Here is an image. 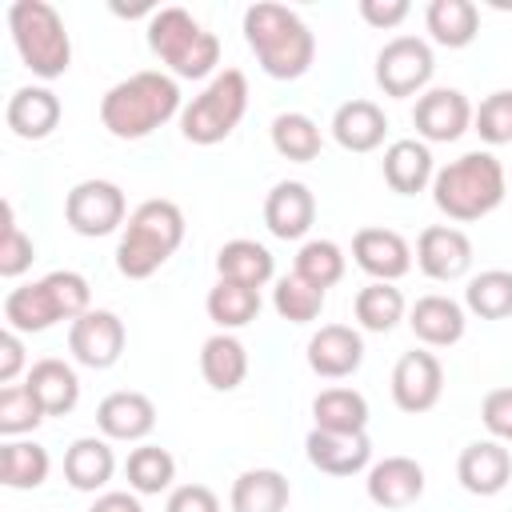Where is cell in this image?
<instances>
[{"label": "cell", "mask_w": 512, "mask_h": 512, "mask_svg": "<svg viewBox=\"0 0 512 512\" xmlns=\"http://www.w3.org/2000/svg\"><path fill=\"white\" fill-rule=\"evenodd\" d=\"M124 476H128V488L136 496H160L172 488L176 480V460L168 448L160 444H140L128 452V464H124Z\"/></svg>", "instance_id": "36"}, {"label": "cell", "mask_w": 512, "mask_h": 512, "mask_svg": "<svg viewBox=\"0 0 512 512\" xmlns=\"http://www.w3.org/2000/svg\"><path fill=\"white\" fill-rule=\"evenodd\" d=\"M8 32L24 60V68L40 80H56L72 68V40L60 12L48 0H12L8 4Z\"/></svg>", "instance_id": "6"}, {"label": "cell", "mask_w": 512, "mask_h": 512, "mask_svg": "<svg viewBox=\"0 0 512 512\" xmlns=\"http://www.w3.org/2000/svg\"><path fill=\"white\" fill-rule=\"evenodd\" d=\"M164 512H220V496L208 484H180L168 492Z\"/></svg>", "instance_id": "45"}, {"label": "cell", "mask_w": 512, "mask_h": 512, "mask_svg": "<svg viewBox=\"0 0 512 512\" xmlns=\"http://www.w3.org/2000/svg\"><path fill=\"white\" fill-rule=\"evenodd\" d=\"M92 308V288L80 272L56 268L32 284H20L4 296V320L12 332H48L60 320H80Z\"/></svg>", "instance_id": "4"}, {"label": "cell", "mask_w": 512, "mask_h": 512, "mask_svg": "<svg viewBox=\"0 0 512 512\" xmlns=\"http://www.w3.org/2000/svg\"><path fill=\"white\" fill-rule=\"evenodd\" d=\"M184 244V212L172 200H144L116 244V268L128 280H148Z\"/></svg>", "instance_id": "5"}, {"label": "cell", "mask_w": 512, "mask_h": 512, "mask_svg": "<svg viewBox=\"0 0 512 512\" xmlns=\"http://www.w3.org/2000/svg\"><path fill=\"white\" fill-rule=\"evenodd\" d=\"M20 368H24V340H20V332L4 328V336H0V384H12L20 376Z\"/></svg>", "instance_id": "47"}, {"label": "cell", "mask_w": 512, "mask_h": 512, "mask_svg": "<svg viewBox=\"0 0 512 512\" xmlns=\"http://www.w3.org/2000/svg\"><path fill=\"white\" fill-rule=\"evenodd\" d=\"M424 28L440 48H468L480 32V8L472 0H432L424 8Z\"/></svg>", "instance_id": "30"}, {"label": "cell", "mask_w": 512, "mask_h": 512, "mask_svg": "<svg viewBox=\"0 0 512 512\" xmlns=\"http://www.w3.org/2000/svg\"><path fill=\"white\" fill-rule=\"evenodd\" d=\"M0 216H4V224H0V276H4V280H16V276H24V272L32 268L36 244H32V236L16 224L12 200H4Z\"/></svg>", "instance_id": "42"}, {"label": "cell", "mask_w": 512, "mask_h": 512, "mask_svg": "<svg viewBox=\"0 0 512 512\" xmlns=\"http://www.w3.org/2000/svg\"><path fill=\"white\" fill-rule=\"evenodd\" d=\"M96 428L104 440H144L156 428V404L144 392L120 388L96 404Z\"/></svg>", "instance_id": "20"}, {"label": "cell", "mask_w": 512, "mask_h": 512, "mask_svg": "<svg viewBox=\"0 0 512 512\" xmlns=\"http://www.w3.org/2000/svg\"><path fill=\"white\" fill-rule=\"evenodd\" d=\"M312 428H324V432H364L368 424V400L356 392V388H324L316 392L312 400Z\"/></svg>", "instance_id": "34"}, {"label": "cell", "mask_w": 512, "mask_h": 512, "mask_svg": "<svg viewBox=\"0 0 512 512\" xmlns=\"http://www.w3.org/2000/svg\"><path fill=\"white\" fill-rule=\"evenodd\" d=\"M200 376H204L208 388H216V392L240 388L244 376H248V348H244L232 332L208 336L204 348H200Z\"/></svg>", "instance_id": "29"}, {"label": "cell", "mask_w": 512, "mask_h": 512, "mask_svg": "<svg viewBox=\"0 0 512 512\" xmlns=\"http://www.w3.org/2000/svg\"><path fill=\"white\" fill-rule=\"evenodd\" d=\"M384 132H388V116L372 100H344L332 112V140L344 152H376L384 144Z\"/></svg>", "instance_id": "24"}, {"label": "cell", "mask_w": 512, "mask_h": 512, "mask_svg": "<svg viewBox=\"0 0 512 512\" xmlns=\"http://www.w3.org/2000/svg\"><path fill=\"white\" fill-rule=\"evenodd\" d=\"M116 472V452L104 436H80L68 444L64 452V480L76 488V492H96L112 480Z\"/></svg>", "instance_id": "26"}, {"label": "cell", "mask_w": 512, "mask_h": 512, "mask_svg": "<svg viewBox=\"0 0 512 512\" xmlns=\"http://www.w3.org/2000/svg\"><path fill=\"white\" fill-rule=\"evenodd\" d=\"M128 200L112 180H80L64 196V220L76 236H108L124 224Z\"/></svg>", "instance_id": "10"}, {"label": "cell", "mask_w": 512, "mask_h": 512, "mask_svg": "<svg viewBox=\"0 0 512 512\" xmlns=\"http://www.w3.org/2000/svg\"><path fill=\"white\" fill-rule=\"evenodd\" d=\"M352 312H356V320H360L364 332H392L408 316V304H404V292L396 284L372 280V284H364L356 292Z\"/></svg>", "instance_id": "35"}, {"label": "cell", "mask_w": 512, "mask_h": 512, "mask_svg": "<svg viewBox=\"0 0 512 512\" xmlns=\"http://www.w3.org/2000/svg\"><path fill=\"white\" fill-rule=\"evenodd\" d=\"M432 72H436V56L424 36H392L376 52V84L384 96H396V100L424 96Z\"/></svg>", "instance_id": "9"}, {"label": "cell", "mask_w": 512, "mask_h": 512, "mask_svg": "<svg viewBox=\"0 0 512 512\" xmlns=\"http://www.w3.org/2000/svg\"><path fill=\"white\" fill-rule=\"evenodd\" d=\"M472 112L476 108L460 88H428L424 96H416L412 124L424 144H452L472 128Z\"/></svg>", "instance_id": "12"}, {"label": "cell", "mask_w": 512, "mask_h": 512, "mask_svg": "<svg viewBox=\"0 0 512 512\" xmlns=\"http://www.w3.org/2000/svg\"><path fill=\"white\" fill-rule=\"evenodd\" d=\"M480 420L492 432V440L512 444V388H492L480 404Z\"/></svg>", "instance_id": "44"}, {"label": "cell", "mask_w": 512, "mask_h": 512, "mask_svg": "<svg viewBox=\"0 0 512 512\" xmlns=\"http://www.w3.org/2000/svg\"><path fill=\"white\" fill-rule=\"evenodd\" d=\"M364 488H368V500L376 508L400 512L424 496V468L412 456H384L368 468Z\"/></svg>", "instance_id": "18"}, {"label": "cell", "mask_w": 512, "mask_h": 512, "mask_svg": "<svg viewBox=\"0 0 512 512\" xmlns=\"http://www.w3.org/2000/svg\"><path fill=\"white\" fill-rule=\"evenodd\" d=\"M288 500H292L288 476L276 468H248L232 480V492H228L232 512H284Z\"/></svg>", "instance_id": "28"}, {"label": "cell", "mask_w": 512, "mask_h": 512, "mask_svg": "<svg viewBox=\"0 0 512 512\" xmlns=\"http://www.w3.org/2000/svg\"><path fill=\"white\" fill-rule=\"evenodd\" d=\"M472 128H476L480 140L492 144V148L512 144V88L488 92V96L480 100V108L472 112Z\"/></svg>", "instance_id": "43"}, {"label": "cell", "mask_w": 512, "mask_h": 512, "mask_svg": "<svg viewBox=\"0 0 512 512\" xmlns=\"http://www.w3.org/2000/svg\"><path fill=\"white\" fill-rule=\"evenodd\" d=\"M64 108H60V96L44 84H24L8 96V108H4V120L8 128L20 136V140H44L56 132Z\"/></svg>", "instance_id": "23"}, {"label": "cell", "mask_w": 512, "mask_h": 512, "mask_svg": "<svg viewBox=\"0 0 512 512\" xmlns=\"http://www.w3.org/2000/svg\"><path fill=\"white\" fill-rule=\"evenodd\" d=\"M148 48L180 80H204L220 64V40L184 8H156L148 16Z\"/></svg>", "instance_id": "7"}, {"label": "cell", "mask_w": 512, "mask_h": 512, "mask_svg": "<svg viewBox=\"0 0 512 512\" xmlns=\"http://www.w3.org/2000/svg\"><path fill=\"white\" fill-rule=\"evenodd\" d=\"M408 12H412L408 0H360V16H364V24L384 28V32L396 28V24H404Z\"/></svg>", "instance_id": "46"}, {"label": "cell", "mask_w": 512, "mask_h": 512, "mask_svg": "<svg viewBox=\"0 0 512 512\" xmlns=\"http://www.w3.org/2000/svg\"><path fill=\"white\" fill-rule=\"evenodd\" d=\"M456 480L472 496H496L512 480V456L500 440H472L456 460Z\"/></svg>", "instance_id": "21"}, {"label": "cell", "mask_w": 512, "mask_h": 512, "mask_svg": "<svg viewBox=\"0 0 512 512\" xmlns=\"http://www.w3.org/2000/svg\"><path fill=\"white\" fill-rule=\"evenodd\" d=\"M416 264L428 280H460L472 268V240L456 224H432L416 240Z\"/></svg>", "instance_id": "15"}, {"label": "cell", "mask_w": 512, "mask_h": 512, "mask_svg": "<svg viewBox=\"0 0 512 512\" xmlns=\"http://www.w3.org/2000/svg\"><path fill=\"white\" fill-rule=\"evenodd\" d=\"M48 448L36 444V440H4L0 444V484L4 488H16V492H28V488H40L48 480Z\"/></svg>", "instance_id": "33"}, {"label": "cell", "mask_w": 512, "mask_h": 512, "mask_svg": "<svg viewBox=\"0 0 512 512\" xmlns=\"http://www.w3.org/2000/svg\"><path fill=\"white\" fill-rule=\"evenodd\" d=\"M44 416L48 412L28 384H4L0 388V436L20 440L24 432H36Z\"/></svg>", "instance_id": "41"}, {"label": "cell", "mask_w": 512, "mask_h": 512, "mask_svg": "<svg viewBox=\"0 0 512 512\" xmlns=\"http://www.w3.org/2000/svg\"><path fill=\"white\" fill-rule=\"evenodd\" d=\"M324 296H328L324 288H316V284H308L304 276L288 272V276H280L276 288H272V308H276V316L288 320V324H312V320L324 312Z\"/></svg>", "instance_id": "39"}, {"label": "cell", "mask_w": 512, "mask_h": 512, "mask_svg": "<svg viewBox=\"0 0 512 512\" xmlns=\"http://www.w3.org/2000/svg\"><path fill=\"white\" fill-rule=\"evenodd\" d=\"M124 340H128L124 320L116 312H108V308H88L80 320L68 324V352H72V360L84 364V368H96V372L112 368L124 356Z\"/></svg>", "instance_id": "11"}, {"label": "cell", "mask_w": 512, "mask_h": 512, "mask_svg": "<svg viewBox=\"0 0 512 512\" xmlns=\"http://www.w3.org/2000/svg\"><path fill=\"white\" fill-rule=\"evenodd\" d=\"M88 512H144V508H140L136 492H104V496H96V504Z\"/></svg>", "instance_id": "48"}, {"label": "cell", "mask_w": 512, "mask_h": 512, "mask_svg": "<svg viewBox=\"0 0 512 512\" xmlns=\"http://www.w3.org/2000/svg\"><path fill=\"white\" fill-rule=\"evenodd\" d=\"M464 312H468V308H464L460 300L432 292V296H420V300L408 308V328H412V336H416L420 344H428V348H452V344L464 340V328H468V316H464Z\"/></svg>", "instance_id": "19"}, {"label": "cell", "mask_w": 512, "mask_h": 512, "mask_svg": "<svg viewBox=\"0 0 512 512\" xmlns=\"http://www.w3.org/2000/svg\"><path fill=\"white\" fill-rule=\"evenodd\" d=\"M304 452L308 464L324 476H356L372 464V440L368 432H324L312 428L304 436Z\"/></svg>", "instance_id": "16"}, {"label": "cell", "mask_w": 512, "mask_h": 512, "mask_svg": "<svg viewBox=\"0 0 512 512\" xmlns=\"http://www.w3.org/2000/svg\"><path fill=\"white\" fill-rule=\"evenodd\" d=\"M24 384L36 392V400L44 404L48 416H64V412H72L80 404V376H76L72 364L56 360V356L36 360L28 368V376H24Z\"/></svg>", "instance_id": "27"}, {"label": "cell", "mask_w": 512, "mask_h": 512, "mask_svg": "<svg viewBox=\"0 0 512 512\" xmlns=\"http://www.w3.org/2000/svg\"><path fill=\"white\" fill-rule=\"evenodd\" d=\"M504 196H508V176L492 152H464L444 168H436L432 176V204L456 224H472L496 212Z\"/></svg>", "instance_id": "3"}, {"label": "cell", "mask_w": 512, "mask_h": 512, "mask_svg": "<svg viewBox=\"0 0 512 512\" xmlns=\"http://www.w3.org/2000/svg\"><path fill=\"white\" fill-rule=\"evenodd\" d=\"M444 392V364L428 348H412L392 368V400L400 412H428L440 404Z\"/></svg>", "instance_id": "13"}, {"label": "cell", "mask_w": 512, "mask_h": 512, "mask_svg": "<svg viewBox=\"0 0 512 512\" xmlns=\"http://www.w3.org/2000/svg\"><path fill=\"white\" fill-rule=\"evenodd\" d=\"M320 124L312 120V116H304V112H280L276 120H272V148L284 156V160H292V164H308V160H316L320 156Z\"/></svg>", "instance_id": "37"}, {"label": "cell", "mask_w": 512, "mask_h": 512, "mask_svg": "<svg viewBox=\"0 0 512 512\" xmlns=\"http://www.w3.org/2000/svg\"><path fill=\"white\" fill-rule=\"evenodd\" d=\"M244 112H248V76L240 68H224L204 84L200 96H192V104H184L180 132L184 140L208 148L228 140L244 120Z\"/></svg>", "instance_id": "8"}, {"label": "cell", "mask_w": 512, "mask_h": 512, "mask_svg": "<svg viewBox=\"0 0 512 512\" xmlns=\"http://www.w3.org/2000/svg\"><path fill=\"white\" fill-rule=\"evenodd\" d=\"M316 220V196L304 180H280L268 196H264V224L276 240H300L308 236Z\"/></svg>", "instance_id": "22"}, {"label": "cell", "mask_w": 512, "mask_h": 512, "mask_svg": "<svg viewBox=\"0 0 512 512\" xmlns=\"http://www.w3.org/2000/svg\"><path fill=\"white\" fill-rule=\"evenodd\" d=\"M380 168H384V184H388L392 192H400V196L424 192V188L432 184V176H436L432 148H428L424 140H412V136H408V140H392V144L384 148Z\"/></svg>", "instance_id": "25"}, {"label": "cell", "mask_w": 512, "mask_h": 512, "mask_svg": "<svg viewBox=\"0 0 512 512\" xmlns=\"http://www.w3.org/2000/svg\"><path fill=\"white\" fill-rule=\"evenodd\" d=\"M180 112L184 108H180L176 76L156 72V68L132 72L128 80L112 84L100 96V124L116 140H144V136H152L160 124H168Z\"/></svg>", "instance_id": "1"}, {"label": "cell", "mask_w": 512, "mask_h": 512, "mask_svg": "<svg viewBox=\"0 0 512 512\" xmlns=\"http://www.w3.org/2000/svg\"><path fill=\"white\" fill-rule=\"evenodd\" d=\"M352 260L372 280L396 284L412 268V244L396 228H360L352 236Z\"/></svg>", "instance_id": "14"}, {"label": "cell", "mask_w": 512, "mask_h": 512, "mask_svg": "<svg viewBox=\"0 0 512 512\" xmlns=\"http://www.w3.org/2000/svg\"><path fill=\"white\" fill-rule=\"evenodd\" d=\"M216 276L220 280L248 284V288H264L276 276V260H272V252L264 244L240 236V240L220 244V252H216Z\"/></svg>", "instance_id": "31"}, {"label": "cell", "mask_w": 512, "mask_h": 512, "mask_svg": "<svg viewBox=\"0 0 512 512\" xmlns=\"http://www.w3.org/2000/svg\"><path fill=\"white\" fill-rule=\"evenodd\" d=\"M244 40L272 80H300L316 60L312 28L284 4L260 0L244 8Z\"/></svg>", "instance_id": "2"}, {"label": "cell", "mask_w": 512, "mask_h": 512, "mask_svg": "<svg viewBox=\"0 0 512 512\" xmlns=\"http://www.w3.org/2000/svg\"><path fill=\"white\" fill-rule=\"evenodd\" d=\"M204 308H208V320L220 332L248 328L260 316V288H248V284H236V280H216L208 288Z\"/></svg>", "instance_id": "32"}, {"label": "cell", "mask_w": 512, "mask_h": 512, "mask_svg": "<svg viewBox=\"0 0 512 512\" xmlns=\"http://www.w3.org/2000/svg\"><path fill=\"white\" fill-rule=\"evenodd\" d=\"M464 308L480 320H504L512 316V272L508 268H488L468 280L464 288Z\"/></svg>", "instance_id": "38"}, {"label": "cell", "mask_w": 512, "mask_h": 512, "mask_svg": "<svg viewBox=\"0 0 512 512\" xmlns=\"http://www.w3.org/2000/svg\"><path fill=\"white\" fill-rule=\"evenodd\" d=\"M308 368L320 380H344L364 364V340L348 324H320L308 336Z\"/></svg>", "instance_id": "17"}, {"label": "cell", "mask_w": 512, "mask_h": 512, "mask_svg": "<svg viewBox=\"0 0 512 512\" xmlns=\"http://www.w3.org/2000/svg\"><path fill=\"white\" fill-rule=\"evenodd\" d=\"M344 268H348V260H344V252H340L336 240H304L300 252H296V260H292V272L304 276L308 284L324 288V292L344 280Z\"/></svg>", "instance_id": "40"}]
</instances>
